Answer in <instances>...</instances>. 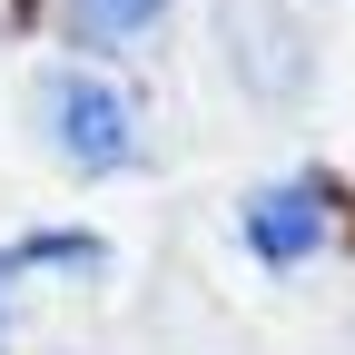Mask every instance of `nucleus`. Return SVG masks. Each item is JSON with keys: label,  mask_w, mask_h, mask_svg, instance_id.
Returning a JSON list of instances; mask_svg holds the SVG:
<instances>
[{"label": "nucleus", "mask_w": 355, "mask_h": 355, "mask_svg": "<svg viewBox=\"0 0 355 355\" xmlns=\"http://www.w3.org/2000/svg\"><path fill=\"white\" fill-rule=\"evenodd\" d=\"M237 227H247L257 266H306V257L336 237V207H326L316 178H277V188H257V198L237 207Z\"/></svg>", "instance_id": "nucleus-2"}, {"label": "nucleus", "mask_w": 355, "mask_h": 355, "mask_svg": "<svg viewBox=\"0 0 355 355\" xmlns=\"http://www.w3.org/2000/svg\"><path fill=\"white\" fill-rule=\"evenodd\" d=\"M20 266H99V237H20L0 257V286L20 277ZM0 355H10V316H0Z\"/></svg>", "instance_id": "nucleus-5"}, {"label": "nucleus", "mask_w": 355, "mask_h": 355, "mask_svg": "<svg viewBox=\"0 0 355 355\" xmlns=\"http://www.w3.org/2000/svg\"><path fill=\"white\" fill-rule=\"evenodd\" d=\"M30 109H40L50 158L79 168V178H109V168L139 158V89L109 79V69H89V60H50L30 79Z\"/></svg>", "instance_id": "nucleus-1"}, {"label": "nucleus", "mask_w": 355, "mask_h": 355, "mask_svg": "<svg viewBox=\"0 0 355 355\" xmlns=\"http://www.w3.org/2000/svg\"><path fill=\"white\" fill-rule=\"evenodd\" d=\"M79 50H139V40L168 20V0H60Z\"/></svg>", "instance_id": "nucleus-4"}, {"label": "nucleus", "mask_w": 355, "mask_h": 355, "mask_svg": "<svg viewBox=\"0 0 355 355\" xmlns=\"http://www.w3.org/2000/svg\"><path fill=\"white\" fill-rule=\"evenodd\" d=\"M217 20H227V60H247L257 89H296V30L266 10V0H217Z\"/></svg>", "instance_id": "nucleus-3"}]
</instances>
